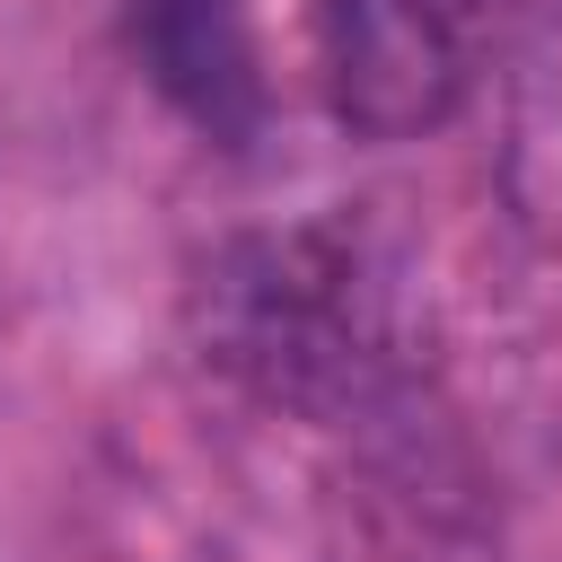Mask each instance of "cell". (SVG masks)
I'll list each match as a JSON object with an SVG mask.
<instances>
[{
  "label": "cell",
  "instance_id": "4",
  "mask_svg": "<svg viewBox=\"0 0 562 562\" xmlns=\"http://www.w3.org/2000/svg\"><path fill=\"white\" fill-rule=\"evenodd\" d=\"M509 123H501V193L527 237L562 246V0H527L509 26L501 70Z\"/></svg>",
  "mask_w": 562,
  "mask_h": 562
},
{
  "label": "cell",
  "instance_id": "1",
  "mask_svg": "<svg viewBox=\"0 0 562 562\" xmlns=\"http://www.w3.org/2000/svg\"><path fill=\"white\" fill-rule=\"evenodd\" d=\"M184 342L246 404L307 430H378L430 378V299L360 211L228 228L184 272Z\"/></svg>",
  "mask_w": 562,
  "mask_h": 562
},
{
  "label": "cell",
  "instance_id": "2",
  "mask_svg": "<svg viewBox=\"0 0 562 562\" xmlns=\"http://www.w3.org/2000/svg\"><path fill=\"white\" fill-rule=\"evenodd\" d=\"M316 88L351 140H430L474 88L465 0H316Z\"/></svg>",
  "mask_w": 562,
  "mask_h": 562
},
{
  "label": "cell",
  "instance_id": "3",
  "mask_svg": "<svg viewBox=\"0 0 562 562\" xmlns=\"http://www.w3.org/2000/svg\"><path fill=\"white\" fill-rule=\"evenodd\" d=\"M132 61L202 149L255 158L272 132V70L246 0H132Z\"/></svg>",
  "mask_w": 562,
  "mask_h": 562
}]
</instances>
